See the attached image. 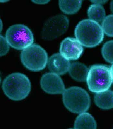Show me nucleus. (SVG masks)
<instances>
[{"label":"nucleus","instance_id":"1","mask_svg":"<svg viewBox=\"0 0 113 129\" xmlns=\"http://www.w3.org/2000/svg\"><path fill=\"white\" fill-rule=\"evenodd\" d=\"M2 89L9 99L21 101L28 96L31 89L30 81L27 76L20 73L9 75L3 81Z\"/></svg>","mask_w":113,"mask_h":129},{"label":"nucleus","instance_id":"2","mask_svg":"<svg viewBox=\"0 0 113 129\" xmlns=\"http://www.w3.org/2000/svg\"><path fill=\"white\" fill-rule=\"evenodd\" d=\"M76 39L84 46L93 48L103 41L104 33L99 23L89 19L81 21L75 29Z\"/></svg>","mask_w":113,"mask_h":129},{"label":"nucleus","instance_id":"3","mask_svg":"<svg viewBox=\"0 0 113 129\" xmlns=\"http://www.w3.org/2000/svg\"><path fill=\"white\" fill-rule=\"evenodd\" d=\"M63 101L65 108L74 113L86 112L90 106L89 95L80 87H72L65 90L63 93Z\"/></svg>","mask_w":113,"mask_h":129},{"label":"nucleus","instance_id":"4","mask_svg":"<svg viewBox=\"0 0 113 129\" xmlns=\"http://www.w3.org/2000/svg\"><path fill=\"white\" fill-rule=\"evenodd\" d=\"M89 90L98 93L109 89L113 82L110 68L101 64H95L91 67L86 79Z\"/></svg>","mask_w":113,"mask_h":129},{"label":"nucleus","instance_id":"5","mask_svg":"<svg viewBox=\"0 0 113 129\" xmlns=\"http://www.w3.org/2000/svg\"><path fill=\"white\" fill-rule=\"evenodd\" d=\"M20 58L24 66L33 72L41 71L45 68L48 60L46 51L40 45L35 43L23 49Z\"/></svg>","mask_w":113,"mask_h":129},{"label":"nucleus","instance_id":"6","mask_svg":"<svg viewBox=\"0 0 113 129\" xmlns=\"http://www.w3.org/2000/svg\"><path fill=\"white\" fill-rule=\"evenodd\" d=\"M5 39L9 46L17 50H21L29 47L34 42L33 32L27 26L15 24L8 28Z\"/></svg>","mask_w":113,"mask_h":129},{"label":"nucleus","instance_id":"7","mask_svg":"<svg viewBox=\"0 0 113 129\" xmlns=\"http://www.w3.org/2000/svg\"><path fill=\"white\" fill-rule=\"evenodd\" d=\"M83 51V45L74 38L67 37L62 40L60 45V52L68 60L78 59Z\"/></svg>","mask_w":113,"mask_h":129},{"label":"nucleus","instance_id":"8","mask_svg":"<svg viewBox=\"0 0 113 129\" xmlns=\"http://www.w3.org/2000/svg\"><path fill=\"white\" fill-rule=\"evenodd\" d=\"M40 85L42 90L49 94H61L65 90L61 78L59 75L52 72L47 73L42 76Z\"/></svg>","mask_w":113,"mask_h":129},{"label":"nucleus","instance_id":"9","mask_svg":"<svg viewBox=\"0 0 113 129\" xmlns=\"http://www.w3.org/2000/svg\"><path fill=\"white\" fill-rule=\"evenodd\" d=\"M71 63L59 53L52 55L48 59V69L51 72L59 75L65 74L69 71Z\"/></svg>","mask_w":113,"mask_h":129},{"label":"nucleus","instance_id":"10","mask_svg":"<svg viewBox=\"0 0 113 129\" xmlns=\"http://www.w3.org/2000/svg\"><path fill=\"white\" fill-rule=\"evenodd\" d=\"M52 37L56 38L61 35L67 29L69 21L64 15H59L52 19Z\"/></svg>","mask_w":113,"mask_h":129},{"label":"nucleus","instance_id":"11","mask_svg":"<svg viewBox=\"0 0 113 129\" xmlns=\"http://www.w3.org/2000/svg\"><path fill=\"white\" fill-rule=\"evenodd\" d=\"M95 102L100 109L108 110L113 108V91L107 90L97 93L94 97Z\"/></svg>","mask_w":113,"mask_h":129},{"label":"nucleus","instance_id":"12","mask_svg":"<svg viewBox=\"0 0 113 129\" xmlns=\"http://www.w3.org/2000/svg\"><path fill=\"white\" fill-rule=\"evenodd\" d=\"M69 73L74 80L78 82H84L86 80L88 70L86 65L79 62L71 63Z\"/></svg>","mask_w":113,"mask_h":129},{"label":"nucleus","instance_id":"13","mask_svg":"<svg viewBox=\"0 0 113 129\" xmlns=\"http://www.w3.org/2000/svg\"><path fill=\"white\" fill-rule=\"evenodd\" d=\"M97 124L94 117L88 113L80 114L75 121V129H96Z\"/></svg>","mask_w":113,"mask_h":129},{"label":"nucleus","instance_id":"14","mask_svg":"<svg viewBox=\"0 0 113 129\" xmlns=\"http://www.w3.org/2000/svg\"><path fill=\"white\" fill-rule=\"evenodd\" d=\"M87 14L89 19L97 22H100L103 20L106 16V12L101 5L94 4L89 7Z\"/></svg>","mask_w":113,"mask_h":129},{"label":"nucleus","instance_id":"15","mask_svg":"<svg viewBox=\"0 0 113 129\" xmlns=\"http://www.w3.org/2000/svg\"><path fill=\"white\" fill-rule=\"evenodd\" d=\"M82 2V1H59V5L63 12L71 14L78 12L81 6Z\"/></svg>","mask_w":113,"mask_h":129},{"label":"nucleus","instance_id":"16","mask_svg":"<svg viewBox=\"0 0 113 129\" xmlns=\"http://www.w3.org/2000/svg\"><path fill=\"white\" fill-rule=\"evenodd\" d=\"M101 53L106 61L113 63V40L105 43L101 49Z\"/></svg>","mask_w":113,"mask_h":129},{"label":"nucleus","instance_id":"17","mask_svg":"<svg viewBox=\"0 0 113 129\" xmlns=\"http://www.w3.org/2000/svg\"><path fill=\"white\" fill-rule=\"evenodd\" d=\"M101 27L104 33L107 36L113 37V14L105 17L102 21Z\"/></svg>","mask_w":113,"mask_h":129},{"label":"nucleus","instance_id":"18","mask_svg":"<svg viewBox=\"0 0 113 129\" xmlns=\"http://www.w3.org/2000/svg\"><path fill=\"white\" fill-rule=\"evenodd\" d=\"M93 2L94 4H97L101 5L104 4V3H105L107 2L106 1H91Z\"/></svg>","mask_w":113,"mask_h":129},{"label":"nucleus","instance_id":"19","mask_svg":"<svg viewBox=\"0 0 113 129\" xmlns=\"http://www.w3.org/2000/svg\"><path fill=\"white\" fill-rule=\"evenodd\" d=\"M110 73H111V77L112 78V79L113 81V63L112 65H111V67H110Z\"/></svg>","mask_w":113,"mask_h":129},{"label":"nucleus","instance_id":"20","mask_svg":"<svg viewBox=\"0 0 113 129\" xmlns=\"http://www.w3.org/2000/svg\"><path fill=\"white\" fill-rule=\"evenodd\" d=\"M110 9L113 13V1H112L110 3Z\"/></svg>","mask_w":113,"mask_h":129}]
</instances>
